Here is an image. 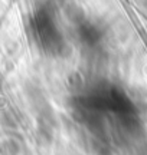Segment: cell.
<instances>
[{"label": "cell", "instance_id": "cell-1", "mask_svg": "<svg viewBox=\"0 0 147 155\" xmlns=\"http://www.w3.org/2000/svg\"><path fill=\"white\" fill-rule=\"evenodd\" d=\"M20 148L13 139H6L0 144V155H19Z\"/></svg>", "mask_w": 147, "mask_h": 155}]
</instances>
